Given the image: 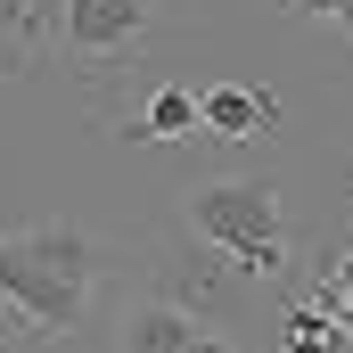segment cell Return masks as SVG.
Returning a JSON list of instances; mask_svg holds the SVG:
<instances>
[{
	"mask_svg": "<svg viewBox=\"0 0 353 353\" xmlns=\"http://www.w3.org/2000/svg\"><path fill=\"white\" fill-rule=\"evenodd\" d=\"M345 345H353V337L321 312V304H296V312L279 321V353H345Z\"/></svg>",
	"mask_w": 353,
	"mask_h": 353,
	"instance_id": "cell-9",
	"label": "cell"
},
{
	"mask_svg": "<svg viewBox=\"0 0 353 353\" xmlns=\"http://www.w3.org/2000/svg\"><path fill=\"white\" fill-rule=\"evenodd\" d=\"M197 329H205V321H197V304H189V296H173V288L157 279V288H140V296L123 304L115 353H181Z\"/></svg>",
	"mask_w": 353,
	"mask_h": 353,
	"instance_id": "cell-6",
	"label": "cell"
},
{
	"mask_svg": "<svg viewBox=\"0 0 353 353\" xmlns=\"http://www.w3.org/2000/svg\"><path fill=\"white\" fill-rule=\"evenodd\" d=\"M181 239L214 263H230L247 288H271L296 263V222H288V189L263 173H205L181 197Z\"/></svg>",
	"mask_w": 353,
	"mask_h": 353,
	"instance_id": "cell-1",
	"label": "cell"
},
{
	"mask_svg": "<svg viewBox=\"0 0 353 353\" xmlns=\"http://www.w3.org/2000/svg\"><path fill=\"white\" fill-rule=\"evenodd\" d=\"M181 353H247V345H239V337H222V329H197Z\"/></svg>",
	"mask_w": 353,
	"mask_h": 353,
	"instance_id": "cell-10",
	"label": "cell"
},
{
	"mask_svg": "<svg viewBox=\"0 0 353 353\" xmlns=\"http://www.w3.org/2000/svg\"><path fill=\"white\" fill-rule=\"evenodd\" d=\"M90 115H99V132H115V140H148V148L205 140V132H197V83H181L173 66H157V58H140V66L90 83Z\"/></svg>",
	"mask_w": 353,
	"mask_h": 353,
	"instance_id": "cell-4",
	"label": "cell"
},
{
	"mask_svg": "<svg viewBox=\"0 0 353 353\" xmlns=\"http://www.w3.org/2000/svg\"><path fill=\"white\" fill-rule=\"evenodd\" d=\"M329 25H337V33L353 41V0H337V8H329Z\"/></svg>",
	"mask_w": 353,
	"mask_h": 353,
	"instance_id": "cell-13",
	"label": "cell"
},
{
	"mask_svg": "<svg viewBox=\"0 0 353 353\" xmlns=\"http://www.w3.org/2000/svg\"><path fill=\"white\" fill-rule=\"evenodd\" d=\"M99 296V247L74 222H0V304L25 337H74Z\"/></svg>",
	"mask_w": 353,
	"mask_h": 353,
	"instance_id": "cell-2",
	"label": "cell"
},
{
	"mask_svg": "<svg viewBox=\"0 0 353 353\" xmlns=\"http://www.w3.org/2000/svg\"><path fill=\"white\" fill-rule=\"evenodd\" d=\"M279 8H288V17H329L337 0H279Z\"/></svg>",
	"mask_w": 353,
	"mask_h": 353,
	"instance_id": "cell-11",
	"label": "cell"
},
{
	"mask_svg": "<svg viewBox=\"0 0 353 353\" xmlns=\"http://www.w3.org/2000/svg\"><path fill=\"white\" fill-rule=\"evenodd\" d=\"M304 304H321L337 329L353 337V247H337V255H321V271H312V296Z\"/></svg>",
	"mask_w": 353,
	"mask_h": 353,
	"instance_id": "cell-8",
	"label": "cell"
},
{
	"mask_svg": "<svg viewBox=\"0 0 353 353\" xmlns=\"http://www.w3.org/2000/svg\"><path fill=\"white\" fill-rule=\"evenodd\" d=\"M279 90L263 83H205L197 90V132L205 140H230V148H247V140H271L279 132Z\"/></svg>",
	"mask_w": 353,
	"mask_h": 353,
	"instance_id": "cell-5",
	"label": "cell"
},
{
	"mask_svg": "<svg viewBox=\"0 0 353 353\" xmlns=\"http://www.w3.org/2000/svg\"><path fill=\"white\" fill-rule=\"evenodd\" d=\"M157 25H165V0H50V50L83 83L140 66L157 50Z\"/></svg>",
	"mask_w": 353,
	"mask_h": 353,
	"instance_id": "cell-3",
	"label": "cell"
},
{
	"mask_svg": "<svg viewBox=\"0 0 353 353\" xmlns=\"http://www.w3.org/2000/svg\"><path fill=\"white\" fill-rule=\"evenodd\" d=\"M50 50V0H0V74H25Z\"/></svg>",
	"mask_w": 353,
	"mask_h": 353,
	"instance_id": "cell-7",
	"label": "cell"
},
{
	"mask_svg": "<svg viewBox=\"0 0 353 353\" xmlns=\"http://www.w3.org/2000/svg\"><path fill=\"white\" fill-rule=\"evenodd\" d=\"M8 337H25V321H17V312L0 304V353H8Z\"/></svg>",
	"mask_w": 353,
	"mask_h": 353,
	"instance_id": "cell-12",
	"label": "cell"
}]
</instances>
